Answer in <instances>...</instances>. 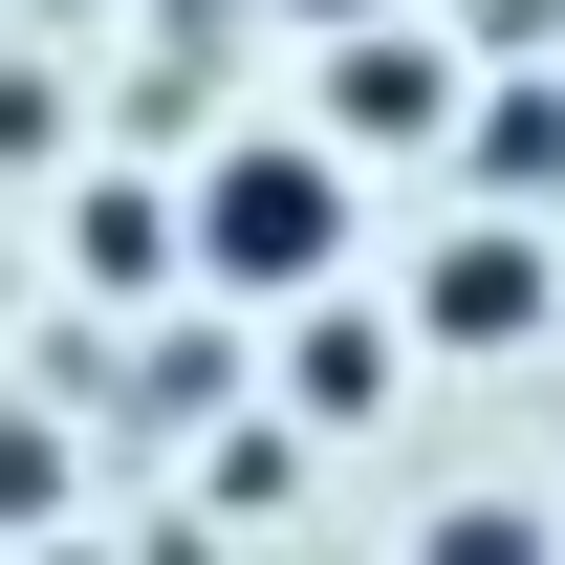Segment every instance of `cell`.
<instances>
[{
	"label": "cell",
	"instance_id": "1",
	"mask_svg": "<svg viewBox=\"0 0 565 565\" xmlns=\"http://www.w3.org/2000/svg\"><path fill=\"white\" fill-rule=\"evenodd\" d=\"M174 217H196V282H217V305H327V282H349V152H327V131H239Z\"/></svg>",
	"mask_w": 565,
	"mask_h": 565
},
{
	"label": "cell",
	"instance_id": "2",
	"mask_svg": "<svg viewBox=\"0 0 565 565\" xmlns=\"http://www.w3.org/2000/svg\"><path fill=\"white\" fill-rule=\"evenodd\" d=\"M414 327H435V349H522V327H544V239L457 217V239H435V282H414Z\"/></svg>",
	"mask_w": 565,
	"mask_h": 565
},
{
	"label": "cell",
	"instance_id": "4",
	"mask_svg": "<svg viewBox=\"0 0 565 565\" xmlns=\"http://www.w3.org/2000/svg\"><path fill=\"white\" fill-rule=\"evenodd\" d=\"M327 131H435V44H349V66H327Z\"/></svg>",
	"mask_w": 565,
	"mask_h": 565
},
{
	"label": "cell",
	"instance_id": "6",
	"mask_svg": "<svg viewBox=\"0 0 565 565\" xmlns=\"http://www.w3.org/2000/svg\"><path fill=\"white\" fill-rule=\"evenodd\" d=\"M0 522H66V435L44 414H0Z\"/></svg>",
	"mask_w": 565,
	"mask_h": 565
},
{
	"label": "cell",
	"instance_id": "5",
	"mask_svg": "<svg viewBox=\"0 0 565 565\" xmlns=\"http://www.w3.org/2000/svg\"><path fill=\"white\" fill-rule=\"evenodd\" d=\"M414 565H565V544H544V500H457Z\"/></svg>",
	"mask_w": 565,
	"mask_h": 565
},
{
	"label": "cell",
	"instance_id": "3",
	"mask_svg": "<svg viewBox=\"0 0 565 565\" xmlns=\"http://www.w3.org/2000/svg\"><path fill=\"white\" fill-rule=\"evenodd\" d=\"M392 392V327H305L282 305V414H370Z\"/></svg>",
	"mask_w": 565,
	"mask_h": 565
}]
</instances>
